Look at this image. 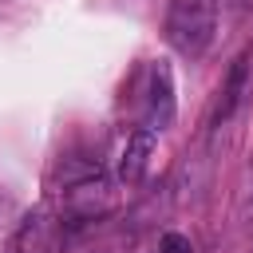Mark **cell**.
Returning a JSON list of instances; mask_svg holds the SVG:
<instances>
[{
    "instance_id": "7",
    "label": "cell",
    "mask_w": 253,
    "mask_h": 253,
    "mask_svg": "<svg viewBox=\"0 0 253 253\" xmlns=\"http://www.w3.org/2000/svg\"><path fill=\"white\" fill-rule=\"evenodd\" d=\"M99 174H103L99 158H91V154H71V158H63V162L51 170V194H59V190H67V186H79V182H87V178H99Z\"/></svg>"
},
{
    "instance_id": "2",
    "label": "cell",
    "mask_w": 253,
    "mask_h": 253,
    "mask_svg": "<svg viewBox=\"0 0 253 253\" xmlns=\"http://www.w3.org/2000/svg\"><path fill=\"white\" fill-rule=\"evenodd\" d=\"M63 229H67L63 213L51 210V206H40L20 221L12 253H59L63 249Z\"/></svg>"
},
{
    "instance_id": "5",
    "label": "cell",
    "mask_w": 253,
    "mask_h": 253,
    "mask_svg": "<svg viewBox=\"0 0 253 253\" xmlns=\"http://www.w3.org/2000/svg\"><path fill=\"white\" fill-rule=\"evenodd\" d=\"M154 130L150 126H134L130 134H126V146H123V154H119V178L130 186V182H138L142 174H146V162H150V150H154Z\"/></svg>"
},
{
    "instance_id": "1",
    "label": "cell",
    "mask_w": 253,
    "mask_h": 253,
    "mask_svg": "<svg viewBox=\"0 0 253 253\" xmlns=\"http://www.w3.org/2000/svg\"><path fill=\"white\" fill-rule=\"evenodd\" d=\"M213 32H217V0H170L166 43L178 55L186 59L206 55V47L213 43Z\"/></svg>"
},
{
    "instance_id": "4",
    "label": "cell",
    "mask_w": 253,
    "mask_h": 253,
    "mask_svg": "<svg viewBox=\"0 0 253 253\" xmlns=\"http://www.w3.org/2000/svg\"><path fill=\"white\" fill-rule=\"evenodd\" d=\"M170 119H174V79H170V67L158 59V63L150 67V91H146V123H142V126H150V130L158 134L162 126H170Z\"/></svg>"
},
{
    "instance_id": "8",
    "label": "cell",
    "mask_w": 253,
    "mask_h": 253,
    "mask_svg": "<svg viewBox=\"0 0 253 253\" xmlns=\"http://www.w3.org/2000/svg\"><path fill=\"white\" fill-rule=\"evenodd\" d=\"M158 253H194V245H190L182 233H166L162 245H158Z\"/></svg>"
},
{
    "instance_id": "6",
    "label": "cell",
    "mask_w": 253,
    "mask_h": 253,
    "mask_svg": "<svg viewBox=\"0 0 253 253\" xmlns=\"http://www.w3.org/2000/svg\"><path fill=\"white\" fill-rule=\"evenodd\" d=\"M245 87H249V51L237 55L233 67H229V79H225V87H221V103H217V111H213V123H217V126H221L225 119H233V111H237L241 99H245Z\"/></svg>"
},
{
    "instance_id": "9",
    "label": "cell",
    "mask_w": 253,
    "mask_h": 253,
    "mask_svg": "<svg viewBox=\"0 0 253 253\" xmlns=\"http://www.w3.org/2000/svg\"><path fill=\"white\" fill-rule=\"evenodd\" d=\"M241 4H245V8H253V0H241Z\"/></svg>"
},
{
    "instance_id": "3",
    "label": "cell",
    "mask_w": 253,
    "mask_h": 253,
    "mask_svg": "<svg viewBox=\"0 0 253 253\" xmlns=\"http://www.w3.org/2000/svg\"><path fill=\"white\" fill-rule=\"evenodd\" d=\"M55 198H59L63 221H67V217H71V221H95V217H103V213L111 210V186L103 182V174H99V178H87V182H79V186H67V190H59Z\"/></svg>"
}]
</instances>
